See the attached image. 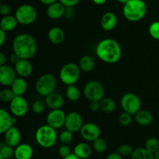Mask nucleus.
I'll return each mask as SVG.
<instances>
[{"label":"nucleus","mask_w":159,"mask_h":159,"mask_svg":"<svg viewBox=\"0 0 159 159\" xmlns=\"http://www.w3.org/2000/svg\"><path fill=\"white\" fill-rule=\"evenodd\" d=\"M83 94L85 99L89 102L93 101L99 102L102 98H104L105 89L103 85L98 81H89L84 86Z\"/></svg>","instance_id":"6e6552de"},{"label":"nucleus","mask_w":159,"mask_h":159,"mask_svg":"<svg viewBox=\"0 0 159 159\" xmlns=\"http://www.w3.org/2000/svg\"><path fill=\"white\" fill-rule=\"evenodd\" d=\"M10 87L16 96H23L27 90V82L25 78L18 77L12 82Z\"/></svg>","instance_id":"a878e982"},{"label":"nucleus","mask_w":159,"mask_h":159,"mask_svg":"<svg viewBox=\"0 0 159 159\" xmlns=\"http://www.w3.org/2000/svg\"><path fill=\"white\" fill-rule=\"evenodd\" d=\"M13 52L20 59L30 60L34 57L37 51V43L35 38L29 34L16 35L12 42Z\"/></svg>","instance_id":"f03ea898"},{"label":"nucleus","mask_w":159,"mask_h":159,"mask_svg":"<svg viewBox=\"0 0 159 159\" xmlns=\"http://www.w3.org/2000/svg\"><path fill=\"white\" fill-rule=\"evenodd\" d=\"M73 14H74V12H73V7H66V10H65V16H66L67 17H69V18H71L73 16Z\"/></svg>","instance_id":"de8ad7c7"},{"label":"nucleus","mask_w":159,"mask_h":159,"mask_svg":"<svg viewBox=\"0 0 159 159\" xmlns=\"http://www.w3.org/2000/svg\"><path fill=\"white\" fill-rule=\"evenodd\" d=\"M93 148L97 153H103L107 149V143L103 138L100 137L93 141Z\"/></svg>","instance_id":"7c9ffc66"},{"label":"nucleus","mask_w":159,"mask_h":159,"mask_svg":"<svg viewBox=\"0 0 159 159\" xmlns=\"http://www.w3.org/2000/svg\"><path fill=\"white\" fill-rule=\"evenodd\" d=\"M16 95L11 89H4L0 92V100L2 102H10Z\"/></svg>","instance_id":"72a5a7b5"},{"label":"nucleus","mask_w":159,"mask_h":159,"mask_svg":"<svg viewBox=\"0 0 159 159\" xmlns=\"http://www.w3.org/2000/svg\"><path fill=\"white\" fill-rule=\"evenodd\" d=\"M16 71L15 68L9 65L0 66V83L3 86H11L16 79Z\"/></svg>","instance_id":"4468645a"},{"label":"nucleus","mask_w":159,"mask_h":159,"mask_svg":"<svg viewBox=\"0 0 159 159\" xmlns=\"http://www.w3.org/2000/svg\"><path fill=\"white\" fill-rule=\"evenodd\" d=\"M6 56L3 52L0 53V66L6 65Z\"/></svg>","instance_id":"8fccbe9b"},{"label":"nucleus","mask_w":159,"mask_h":159,"mask_svg":"<svg viewBox=\"0 0 159 159\" xmlns=\"http://www.w3.org/2000/svg\"><path fill=\"white\" fill-rule=\"evenodd\" d=\"M147 13V5L144 0H129L124 5L123 15L130 22H138Z\"/></svg>","instance_id":"7ed1b4c3"},{"label":"nucleus","mask_w":159,"mask_h":159,"mask_svg":"<svg viewBox=\"0 0 159 159\" xmlns=\"http://www.w3.org/2000/svg\"><path fill=\"white\" fill-rule=\"evenodd\" d=\"M15 16L21 25H30L37 18V11L34 6L30 4L20 5L15 12Z\"/></svg>","instance_id":"0eeeda50"},{"label":"nucleus","mask_w":159,"mask_h":159,"mask_svg":"<svg viewBox=\"0 0 159 159\" xmlns=\"http://www.w3.org/2000/svg\"><path fill=\"white\" fill-rule=\"evenodd\" d=\"M92 1H93V3H95L96 5H98V6H102V5L105 4L108 0H92Z\"/></svg>","instance_id":"3c124183"},{"label":"nucleus","mask_w":159,"mask_h":159,"mask_svg":"<svg viewBox=\"0 0 159 159\" xmlns=\"http://www.w3.org/2000/svg\"><path fill=\"white\" fill-rule=\"evenodd\" d=\"M73 153L81 159H87L92 155V148L85 142H81L76 144L73 150Z\"/></svg>","instance_id":"393cba45"},{"label":"nucleus","mask_w":159,"mask_h":159,"mask_svg":"<svg viewBox=\"0 0 159 159\" xmlns=\"http://www.w3.org/2000/svg\"><path fill=\"white\" fill-rule=\"evenodd\" d=\"M124 157L121 156L119 153L117 152H113V153H110V155H107V157L106 159H123Z\"/></svg>","instance_id":"a18cd8bd"},{"label":"nucleus","mask_w":159,"mask_h":159,"mask_svg":"<svg viewBox=\"0 0 159 159\" xmlns=\"http://www.w3.org/2000/svg\"><path fill=\"white\" fill-rule=\"evenodd\" d=\"M96 54L105 63L115 64L120 59L122 49L116 40L111 38H106L98 43L96 48Z\"/></svg>","instance_id":"f257e3e1"},{"label":"nucleus","mask_w":159,"mask_h":159,"mask_svg":"<svg viewBox=\"0 0 159 159\" xmlns=\"http://www.w3.org/2000/svg\"><path fill=\"white\" fill-rule=\"evenodd\" d=\"M16 116H12L6 110L0 109V133L4 134L16 124Z\"/></svg>","instance_id":"2eb2a0df"},{"label":"nucleus","mask_w":159,"mask_h":159,"mask_svg":"<svg viewBox=\"0 0 159 159\" xmlns=\"http://www.w3.org/2000/svg\"><path fill=\"white\" fill-rule=\"evenodd\" d=\"M71 148L68 147V144H62V145H61L60 147H59L58 155H60V157H61L62 158L68 156V155H71Z\"/></svg>","instance_id":"ea45409f"},{"label":"nucleus","mask_w":159,"mask_h":159,"mask_svg":"<svg viewBox=\"0 0 159 159\" xmlns=\"http://www.w3.org/2000/svg\"><path fill=\"white\" fill-rule=\"evenodd\" d=\"M46 107H47L45 100H42V99H37L32 104L33 112L37 114H40V113H43L44 110H46Z\"/></svg>","instance_id":"473e14b6"},{"label":"nucleus","mask_w":159,"mask_h":159,"mask_svg":"<svg viewBox=\"0 0 159 159\" xmlns=\"http://www.w3.org/2000/svg\"><path fill=\"white\" fill-rule=\"evenodd\" d=\"M20 57H19L14 52L13 54H12L10 56H9V61H10L11 64H13L14 65L18 62V61L20 60Z\"/></svg>","instance_id":"49530a36"},{"label":"nucleus","mask_w":159,"mask_h":159,"mask_svg":"<svg viewBox=\"0 0 159 159\" xmlns=\"http://www.w3.org/2000/svg\"><path fill=\"white\" fill-rule=\"evenodd\" d=\"M131 159H155V154L149 152L145 148H138L134 150L132 153Z\"/></svg>","instance_id":"c85d7f7f"},{"label":"nucleus","mask_w":159,"mask_h":159,"mask_svg":"<svg viewBox=\"0 0 159 159\" xmlns=\"http://www.w3.org/2000/svg\"><path fill=\"white\" fill-rule=\"evenodd\" d=\"M45 102L47 104V107L51 110H57L61 109L64 105V98L60 93H51L48 96H47L44 99Z\"/></svg>","instance_id":"aec40b11"},{"label":"nucleus","mask_w":159,"mask_h":159,"mask_svg":"<svg viewBox=\"0 0 159 159\" xmlns=\"http://www.w3.org/2000/svg\"><path fill=\"white\" fill-rule=\"evenodd\" d=\"M13 147L8 145L5 143V144H2L1 148H0V155L2 156L5 159H10L12 156H14Z\"/></svg>","instance_id":"f704fd0d"},{"label":"nucleus","mask_w":159,"mask_h":159,"mask_svg":"<svg viewBox=\"0 0 159 159\" xmlns=\"http://www.w3.org/2000/svg\"><path fill=\"white\" fill-rule=\"evenodd\" d=\"M134 152V149L130 145L127 144H123L120 145L116 148V152L119 153L123 157H129L131 156L132 153Z\"/></svg>","instance_id":"e433bc0d"},{"label":"nucleus","mask_w":159,"mask_h":159,"mask_svg":"<svg viewBox=\"0 0 159 159\" xmlns=\"http://www.w3.org/2000/svg\"><path fill=\"white\" fill-rule=\"evenodd\" d=\"M89 109L92 112H94V113H96L98 110H100V103H99V101H93V102H90Z\"/></svg>","instance_id":"37998d69"},{"label":"nucleus","mask_w":159,"mask_h":159,"mask_svg":"<svg viewBox=\"0 0 159 159\" xmlns=\"http://www.w3.org/2000/svg\"><path fill=\"white\" fill-rule=\"evenodd\" d=\"M34 155V149L28 144H20L15 148L14 157L16 159H31Z\"/></svg>","instance_id":"412c9836"},{"label":"nucleus","mask_w":159,"mask_h":159,"mask_svg":"<svg viewBox=\"0 0 159 159\" xmlns=\"http://www.w3.org/2000/svg\"><path fill=\"white\" fill-rule=\"evenodd\" d=\"M20 141H21V133L15 126H12L4 134L5 143L11 147L16 148L20 144Z\"/></svg>","instance_id":"f3484780"},{"label":"nucleus","mask_w":159,"mask_h":159,"mask_svg":"<svg viewBox=\"0 0 159 159\" xmlns=\"http://www.w3.org/2000/svg\"><path fill=\"white\" fill-rule=\"evenodd\" d=\"M83 124V119L79 113L71 112L67 114L65 123V127L66 130L72 133H76L80 131Z\"/></svg>","instance_id":"f8f14e48"},{"label":"nucleus","mask_w":159,"mask_h":159,"mask_svg":"<svg viewBox=\"0 0 159 159\" xmlns=\"http://www.w3.org/2000/svg\"><path fill=\"white\" fill-rule=\"evenodd\" d=\"M155 158L159 159V149L155 153Z\"/></svg>","instance_id":"5fc2aeb1"},{"label":"nucleus","mask_w":159,"mask_h":159,"mask_svg":"<svg viewBox=\"0 0 159 159\" xmlns=\"http://www.w3.org/2000/svg\"><path fill=\"white\" fill-rule=\"evenodd\" d=\"M66 116L67 114H65V113L61 109L51 110L47 115V124L56 130L61 128L62 127H65Z\"/></svg>","instance_id":"9b49d317"},{"label":"nucleus","mask_w":159,"mask_h":159,"mask_svg":"<svg viewBox=\"0 0 159 159\" xmlns=\"http://www.w3.org/2000/svg\"><path fill=\"white\" fill-rule=\"evenodd\" d=\"M11 8L9 5L6 4H2L0 6V13L2 16H8L10 14Z\"/></svg>","instance_id":"79ce46f5"},{"label":"nucleus","mask_w":159,"mask_h":159,"mask_svg":"<svg viewBox=\"0 0 159 159\" xmlns=\"http://www.w3.org/2000/svg\"><path fill=\"white\" fill-rule=\"evenodd\" d=\"M100 103V110L103 113H111L116 110V103L113 99L108 97H104L99 101Z\"/></svg>","instance_id":"cd10ccee"},{"label":"nucleus","mask_w":159,"mask_h":159,"mask_svg":"<svg viewBox=\"0 0 159 159\" xmlns=\"http://www.w3.org/2000/svg\"><path fill=\"white\" fill-rule=\"evenodd\" d=\"M19 22L15 16H5L0 21V29L6 32H10L16 29Z\"/></svg>","instance_id":"b1692460"},{"label":"nucleus","mask_w":159,"mask_h":159,"mask_svg":"<svg viewBox=\"0 0 159 159\" xmlns=\"http://www.w3.org/2000/svg\"><path fill=\"white\" fill-rule=\"evenodd\" d=\"M81 0H59L66 7H74L80 2Z\"/></svg>","instance_id":"a19ab883"},{"label":"nucleus","mask_w":159,"mask_h":159,"mask_svg":"<svg viewBox=\"0 0 159 159\" xmlns=\"http://www.w3.org/2000/svg\"><path fill=\"white\" fill-rule=\"evenodd\" d=\"M151 37L156 40H159V21H155L151 23L148 28Z\"/></svg>","instance_id":"4c0bfd02"},{"label":"nucleus","mask_w":159,"mask_h":159,"mask_svg":"<svg viewBox=\"0 0 159 159\" xmlns=\"http://www.w3.org/2000/svg\"><path fill=\"white\" fill-rule=\"evenodd\" d=\"M62 159H81V158H79V157H78L76 155H75L74 153H71V155H69L68 156L65 157V158H63Z\"/></svg>","instance_id":"603ef678"},{"label":"nucleus","mask_w":159,"mask_h":159,"mask_svg":"<svg viewBox=\"0 0 159 159\" xmlns=\"http://www.w3.org/2000/svg\"><path fill=\"white\" fill-rule=\"evenodd\" d=\"M146 149L155 154L159 149V140L156 138H150L145 142Z\"/></svg>","instance_id":"2f4dec72"},{"label":"nucleus","mask_w":159,"mask_h":159,"mask_svg":"<svg viewBox=\"0 0 159 159\" xmlns=\"http://www.w3.org/2000/svg\"><path fill=\"white\" fill-rule=\"evenodd\" d=\"M120 105L124 112L134 115L141 110V101L139 96L133 93H127L122 96Z\"/></svg>","instance_id":"1a4fd4ad"},{"label":"nucleus","mask_w":159,"mask_h":159,"mask_svg":"<svg viewBox=\"0 0 159 159\" xmlns=\"http://www.w3.org/2000/svg\"><path fill=\"white\" fill-rule=\"evenodd\" d=\"M65 34L63 29L59 26L51 27L48 32V38L51 43L55 45L61 44L64 42Z\"/></svg>","instance_id":"4be33fe9"},{"label":"nucleus","mask_w":159,"mask_h":159,"mask_svg":"<svg viewBox=\"0 0 159 159\" xmlns=\"http://www.w3.org/2000/svg\"><path fill=\"white\" fill-rule=\"evenodd\" d=\"M65 10L66 6H64L61 2L57 1L48 6L46 14L49 19L56 20L65 16Z\"/></svg>","instance_id":"dca6fc26"},{"label":"nucleus","mask_w":159,"mask_h":159,"mask_svg":"<svg viewBox=\"0 0 159 159\" xmlns=\"http://www.w3.org/2000/svg\"><path fill=\"white\" fill-rule=\"evenodd\" d=\"M40 3H42L43 5L45 6H50V5L53 4V3L59 1V0H39Z\"/></svg>","instance_id":"09e8293b"},{"label":"nucleus","mask_w":159,"mask_h":159,"mask_svg":"<svg viewBox=\"0 0 159 159\" xmlns=\"http://www.w3.org/2000/svg\"><path fill=\"white\" fill-rule=\"evenodd\" d=\"M6 31L0 29V46H3L6 40Z\"/></svg>","instance_id":"c03bdc74"},{"label":"nucleus","mask_w":159,"mask_h":159,"mask_svg":"<svg viewBox=\"0 0 159 159\" xmlns=\"http://www.w3.org/2000/svg\"><path fill=\"white\" fill-rule=\"evenodd\" d=\"M135 122L141 126H148L153 121V115L150 111L146 110H140L136 114L134 115Z\"/></svg>","instance_id":"5701e85b"},{"label":"nucleus","mask_w":159,"mask_h":159,"mask_svg":"<svg viewBox=\"0 0 159 159\" xmlns=\"http://www.w3.org/2000/svg\"><path fill=\"white\" fill-rule=\"evenodd\" d=\"M116 1H117L118 2L121 3V4L124 5V4H125V3H127V2L129 1V0H116Z\"/></svg>","instance_id":"864d4df0"},{"label":"nucleus","mask_w":159,"mask_h":159,"mask_svg":"<svg viewBox=\"0 0 159 159\" xmlns=\"http://www.w3.org/2000/svg\"><path fill=\"white\" fill-rule=\"evenodd\" d=\"M57 87V79L50 73L42 75L35 83V90L40 96L46 97L54 93Z\"/></svg>","instance_id":"423d86ee"},{"label":"nucleus","mask_w":159,"mask_h":159,"mask_svg":"<svg viewBox=\"0 0 159 159\" xmlns=\"http://www.w3.org/2000/svg\"><path fill=\"white\" fill-rule=\"evenodd\" d=\"M10 113L16 117H22L27 113L29 104L23 96H16L9 102Z\"/></svg>","instance_id":"9d476101"},{"label":"nucleus","mask_w":159,"mask_h":159,"mask_svg":"<svg viewBox=\"0 0 159 159\" xmlns=\"http://www.w3.org/2000/svg\"><path fill=\"white\" fill-rule=\"evenodd\" d=\"M81 75L79 65L75 63H67L62 66L59 71V79L62 83L66 85H75Z\"/></svg>","instance_id":"39448f33"},{"label":"nucleus","mask_w":159,"mask_h":159,"mask_svg":"<svg viewBox=\"0 0 159 159\" xmlns=\"http://www.w3.org/2000/svg\"><path fill=\"white\" fill-rule=\"evenodd\" d=\"M35 140L37 144L43 148H52L57 140L56 129L53 128L48 124L40 126L36 130Z\"/></svg>","instance_id":"20e7f679"},{"label":"nucleus","mask_w":159,"mask_h":159,"mask_svg":"<svg viewBox=\"0 0 159 159\" xmlns=\"http://www.w3.org/2000/svg\"><path fill=\"white\" fill-rule=\"evenodd\" d=\"M58 139L62 144H69L73 140V133L65 129L59 134Z\"/></svg>","instance_id":"c9c22d12"},{"label":"nucleus","mask_w":159,"mask_h":159,"mask_svg":"<svg viewBox=\"0 0 159 159\" xmlns=\"http://www.w3.org/2000/svg\"><path fill=\"white\" fill-rule=\"evenodd\" d=\"M80 134L82 138L86 141H94L100 137L101 130L97 124L89 122L84 124L80 130Z\"/></svg>","instance_id":"ddd939ff"},{"label":"nucleus","mask_w":159,"mask_h":159,"mask_svg":"<svg viewBox=\"0 0 159 159\" xmlns=\"http://www.w3.org/2000/svg\"><path fill=\"white\" fill-rule=\"evenodd\" d=\"M66 96L71 102H76L81 97V92L79 89L75 85H68L66 88Z\"/></svg>","instance_id":"c756f323"},{"label":"nucleus","mask_w":159,"mask_h":159,"mask_svg":"<svg viewBox=\"0 0 159 159\" xmlns=\"http://www.w3.org/2000/svg\"><path fill=\"white\" fill-rule=\"evenodd\" d=\"M117 17L116 14L112 12H107L100 19V26L105 31H111L117 24Z\"/></svg>","instance_id":"6ab92c4d"},{"label":"nucleus","mask_w":159,"mask_h":159,"mask_svg":"<svg viewBox=\"0 0 159 159\" xmlns=\"http://www.w3.org/2000/svg\"><path fill=\"white\" fill-rule=\"evenodd\" d=\"M95 60L90 55H84L80 58L79 62V66L81 71L84 72H90L95 68Z\"/></svg>","instance_id":"bb28decb"},{"label":"nucleus","mask_w":159,"mask_h":159,"mask_svg":"<svg viewBox=\"0 0 159 159\" xmlns=\"http://www.w3.org/2000/svg\"><path fill=\"white\" fill-rule=\"evenodd\" d=\"M133 115L130 113H127V112H123L119 116V123L120 125L124 126V127H127L131 124L132 120H133Z\"/></svg>","instance_id":"58836bf2"},{"label":"nucleus","mask_w":159,"mask_h":159,"mask_svg":"<svg viewBox=\"0 0 159 159\" xmlns=\"http://www.w3.org/2000/svg\"><path fill=\"white\" fill-rule=\"evenodd\" d=\"M19 77L27 78L33 73V65L27 59H20L14 66Z\"/></svg>","instance_id":"a211bd4d"}]
</instances>
